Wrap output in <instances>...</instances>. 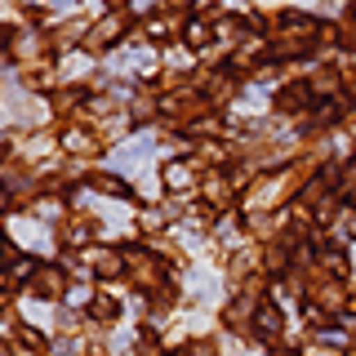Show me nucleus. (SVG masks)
I'll return each mask as SVG.
<instances>
[]
</instances>
